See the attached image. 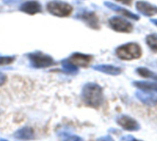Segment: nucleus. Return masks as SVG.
I'll return each mask as SVG.
<instances>
[{"label":"nucleus","mask_w":157,"mask_h":141,"mask_svg":"<svg viewBox=\"0 0 157 141\" xmlns=\"http://www.w3.org/2000/svg\"><path fill=\"white\" fill-rule=\"evenodd\" d=\"M67 60L77 67H87L93 60V55L76 52L72 54Z\"/></svg>","instance_id":"obj_7"},{"label":"nucleus","mask_w":157,"mask_h":141,"mask_svg":"<svg viewBox=\"0 0 157 141\" xmlns=\"http://www.w3.org/2000/svg\"><path fill=\"white\" fill-rule=\"evenodd\" d=\"M150 21H151L155 26H156L157 27V18H152V19H150Z\"/></svg>","instance_id":"obj_25"},{"label":"nucleus","mask_w":157,"mask_h":141,"mask_svg":"<svg viewBox=\"0 0 157 141\" xmlns=\"http://www.w3.org/2000/svg\"><path fill=\"white\" fill-rule=\"evenodd\" d=\"M116 56L123 61L137 60L143 55V49L137 42H131L123 43L115 49Z\"/></svg>","instance_id":"obj_2"},{"label":"nucleus","mask_w":157,"mask_h":141,"mask_svg":"<svg viewBox=\"0 0 157 141\" xmlns=\"http://www.w3.org/2000/svg\"><path fill=\"white\" fill-rule=\"evenodd\" d=\"M145 42L153 52L157 53V33L148 34L145 37Z\"/></svg>","instance_id":"obj_18"},{"label":"nucleus","mask_w":157,"mask_h":141,"mask_svg":"<svg viewBox=\"0 0 157 141\" xmlns=\"http://www.w3.org/2000/svg\"><path fill=\"white\" fill-rule=\"evenodd\" d=\"M16 57L13 55H0V66L10 65L15 61Z\"/></svg>","instance_id":"obj_19"},{"label":"nucleus","mask_w":157,"mask_h":141,"mask_svg":"<svg viewBox=\"0 0 157 141\" xmlns=\"http://www.w3.org/2000/svg\"><path fill=\"white\" fill-rule=\"evenodd\" d=\"M114 1L119 2L121 5H125V6H131L133 2V0H114Z\"/></svg>","instance_id":"obj_21"},{"label":"nucleus","mask_w":157,"mask_h":141,"mask_svg":"<svg viewBox=\"0 0 157 141\" xmlns=\"http://www.w3.org/2000/svg\"><path fill=\"white\" fill-rule=\"evenodd\" d=\"M136 72L138 75H140L141 77L143 78H145V79H153V80H155L157 82V74L151 71L150 69L146 68V67H138L136 69Z\"/></svg>","instance_id":"obj_16"},{"label":"nucleus","mask_w":157,"mask_h":141,"mask_svg":"<svg viewBox=\"0 0 157 141\" xmlns=\"http://www.w3.org/2000/svg\"><path fill=\"white\" fill-rule=\"evenodd\" d=\"M109 26L111 30L120 33H131L134 29L133 24L129 20V18L121 16H114L109 18Z\"/></svg>","instance_id":"obj_5"},{"label":"nucleus","mask_w":157,"mask_h":141,"mask_svg":"<svg viewBox=\"0 0 157 141\" xmlns=\"http://www.w3.org/2000/svg\"><path fill=\"white\" fill-rule=\"evenodd\" d=\"M46 9L50 14L59 18L68 17L74 10L70 4L63 1H51L46 5Z\"/></svg>","instance_id":"obj_4"},{"label":"nucleus","mask_w":157,"mask_h":141,"mask_svg":"<svg viewBox=\"0 0 157 141\" xmlns=\"http://www.w3.org/2000/svg\"><path fill=\"white\" fill-rule=\"evenodd\" d=\"M6 76L3 72L0 71V86L4 85L6 83Z\"/></svg>","instance_id":"obj_23"},{"label":"nucleus","mask_w":157,"mask_h":141,"mask_svg":"<svg viewBox=\"0 0 157 141\" xmlns=\"http://www.w3.org/2000/svg\"><path fill=\"white\" fill-rule=\"evenodd\" d=\"M62 66L63 69L65 73L67 74H72V75H75L78 73V67L75 66V65H73L70 61H68L67 59H64L62 61Z\"/></svg>","instance_id":"obj_17"},{"label":"nucleus","mask_w":157,"mask_h":141,"mask_svg":"<svg viewBox=\"0 0 157 141\" xmlns=\"http://www.w3.org/2000/svg\"><path fill=\"white\" fill-rule=\"evenodd\" d=\"M116 121L120 127H121L123 129L127 131H138L140 129V125L139 123L133 119L132 117L126 115H120L117 118Z\"/></svg>","instance_id":"obj_9"},{"label":"nucleus","mask_w":157,"mask_h":141,"mask_svg":"<svg viewBox=\"0 0 157 141\" xmlns=\"http://www.w3.org/2000/svg\"><path fill=\"white\" fill-rule=\"evenodd\" d=\"M14 137L18 139H31L34 138V132L30 127H22L15 132Z\"/></svg>","instance_id":"obj_14"},{"label":"nucleus","mask_w":157,"mask_h":141,"mask_svg":"<svg viewBox=\"0 0 157 141\" xmlns=\"http://www.w3.org/2000/svg\"><path fill=\"white\" fill-rule=\"evenodd\" d=\"M98 141H114L113 139L110 136H105V137H101L99 139H98Z\"/></svg>","instance_id":"obj_24"},{"label":"nucleus","mask_w":157,"mask_h":141,"mask_svg":"<svg viewBox=\"0 0 157 141\" xmlns=\"http://www.w3.org/2000/svg\"><path fill=\"white\" fill-rule=\"evenodd\" d=\"M93 69L110 76H118L121 73V68L113 65H95L93 66Z\"/></svg>","instance_id":"obj_13"},{"label":"nucleus","mask_w":157,"mask_h":141,"mask_svg":"<svg viewBox=\"0 0 157 141\" xmlns=\"http://www.w3.org/2000/svg\"><path fill=\"white\" fill-rule=\"evenodd\" d=\"M135 7L139 13H141L142 15L145 17L151 18L157 14V6L151 4L150 2H147V1H144V0L137 1Z\"/></svg>","instance_id":"obj_11"},{"label":"nucleus","mask_w":157,"mask_h":141,"mask_svg":"<svg viewBox=\"0 0 157 141\" xmlns=\"http://www.w3.org/2000/svg\"><path fill=\"white\" fill-rule=\"evenodd\" d=\"M63 141H84V139L78 136H68Z\"/></svg>","instance_id":"obj_20"},{"label":"nucleus","mask_w":157,"mask_h":141,"mask_svg":"<svg viewBox=\"0 0 157 141\" xmlns=\"http://www.w3.org/2000/svg\"><path fill=\"white\" fill-rule=\"evenodd\" d=\"M132 85L136 87L137 89L143 90V91H157V82L137 80V81H133Z\"/></svg>","instance_id":"obj_15"},{"label":"nucleus","mask_w":157,"mask_h":141,"mask_svg":"<svg viewBox=\"0 0 157 141\" xmlns=\"http://www.w3.org/2000/svg\"><path fill=\"white\" fill-rule=\"evenodd\" d=\"M20 11L29 14V15H35L37 13L41 12L42 7L39 1L36 0H29V1H26L24 2L20 7H19Z\"/></svg>","instance_id":"obj_12"},{"label":"nucleus","mask_w":157,"mask_h":141,"mask_svg":"<svg viewBox=\"0 0 157 141\" xmlns=\"http://www.w3.org/2000/svg\"><path fill=\"white\" fill-rule=\"evenodd\" d=\"M28 57L29 59L30 65L35 68H46L56 64L51 55L40 51L28 54Z\"/></svg>","instance_id":"obj_3"},{"label":"nucleus","mask_w":157,"mask_h":141,"mask_svg":"<svg viewBox=\"0 0 157 141\" xmlns=\"http://www.w3.org/2000/svg\"><path fill=\"white\" fill-rule=\"evenodd\" d=\"M138 100L145 105L155 106L157 105V91H143L139 90L135 93Z\"/></svg>","instance_id":"obj_8"},{"label":"nucleus","mask_w":157,"mask_h":141,"mask_svg":"<svg viewBox=\"0 0 157 141\" xmlns=\"http://www.w3.org/2000/svg\"><path fill=\"white\" fill-rule=\"evenodd\" d=\"M105 6H107L108 8L111 9L112 11L118 13L119 15H121V17H124L126 18H129V19H133V20H139L140 19V16L115 4V3H112V2H109V1H106L104 3Z\"/></svg>","instance_id":"obj_10"},{"label":"nucleus","mask_w":157,"mask_h":141,"mask_svg":"<svg viewBox=\"0 0 157 141\" xmlns=\"http://www.w3.org/2000/svg\"><path fill=\"white\" fill-rule=\"evenodd\" d=\"M0 141H8V140H6V139H0Z\"/></svg>","instance_id":"obj_26"},{"label":"nucleus","mask_w":157,"mask_h":141,"mask_svg":"<svg viewBox=\"0 0 157 141\" xmlns=\"http://www.w3.org/2000/svg\"><path fill=\"white\" fill-rule=\"evenodd\" d=\"M75 18L82 20L87 27L92 30H98L100 29V22L98 15L91 10H81L76 15Z\"/></svg>","instance_id":"obj_6"},{"label":"nucleus","mask_w":157,"mask_h":141,"mask_svg":"<svg viewBox=\"0 0 157 141\" xmlns=\"http://www.w3.org/2000/svg\"><path fill=\"white\" fill-rule=\"evenodd\" d=\"M81 97L87 106L92 108H99L104 102L103 89L97 83H86L82 89Z\"/></svg>","instance_id":"obj_1"},{"label":"nucleus","mask_w":157,"mask_h":141,"mask_svg":"<svg viewBox=\"0 0 157 141\" xmlns=\"http://www.w3.org/2000/svg\"><path fill=\"white\" fill-rule=\"evenodd\" d=\"M120 141H140L138 139H136L135 138H133L132 136H125V137H122Z\"/></svg>","instance_id":"obj_22"}]
</instances>
